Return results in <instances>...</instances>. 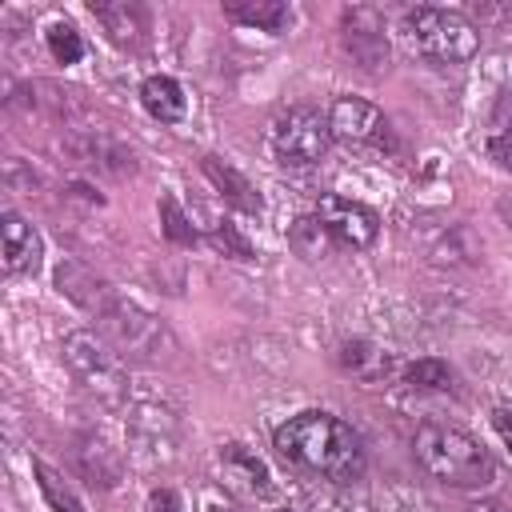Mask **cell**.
Masks as SVG:
<instances>
[{
  "label": "cell",
  "instance_id": "6da1fadb",
  "mask_svg": "<svg viewBox=\"0 0 512 512\" xmlns=\"http://www.w3.org/2000/svg\"><path fill=\"white\" fill-rule=\"evenodd\" d=\"M272 444H276L280 460H288L300 472L324 476L332 484H352L368 468L360 432L348 420L320 412V408H308V412H296L292 420H284L276 428Z\"/></svg>",
  "mask_w": 512,
  "mask_h": 512
},
{
  "label": "cell",
  "instance_id": "7a4b0ae2",
  "mask_svg": "<svg viewBox=\"0 0 512 512\" xmlns=\"http://www.w3.org/2000/svg\"><path fill=\"white\" fill-rule=\"evenodd\" d=\"M412 452H416V464L448 488L476 492V488H488L496 480L492 452L480 440H472L468 432L452 428V424H436V420L420 424L416 436H412Z\"/></svg>",
  "mask_w": 512,
  "mask_h": 512
},
{
  "label": "cell",
  "instance_id": "3957f363",
  "mask_svg": "<svg viewBox=\"0 0 512 512\" xmlns=\"http://www.w3.org/2000/svg\"><path fill=\"white\" fill-rule=\"evenodd\" d=\"M400 28H404L408 48L432 64H464L480 48L476 24L456 8H432V4L408 8Z\"/></svg>",
  "mask_w": 512,
  "mask_h": 512
},
{
  "label": "cell",
  "instance_id": "277c9868",
  "mask_svg": "<svg viewBox=\"0 0 512 512\" xmlns=\"http://www.w3.org/2000/svg\"><path fill=\"white\" fill-rule=\"evenodd\" d=\"M64 364L72 368V376L108 408H120L128 400V364L124 356L92 328H76L64 336L60 344Z\"/></svg>",
  "mask_w": 512,
  "mask_h": 512
},
{
  "label": "cell",
  "instance_id": "5b68a950",
  "mask_svg": "<svg viewBox=\"0 0 512 512\" xmlns=\"http://www.w3.org/2000/svg\"><path fill=\"white\" fill-rule=\"evenodd\" d=\"M100 336L124 356V360H144V364H164L176 352L172 332L164 328V320H156L152 312H144L132 300H112L100 316Z\"/></svg>",
  "mask_w": 512,
  "mask_h": 512
},
{
  "label": "cell",
  "instance_id": "8992f818",
  "mask_svg": "<svg viewBox=\"0 0 512 512\" xmlns=\"http://www.w3.org/2000/svg\"><path fill=\"white\" fill-rule=\"evenodd\" d=\"M328 144H332V128L328 116H320V108L292 104L268 124V152L288 168H308L324 160Z\"/></svg>",
  "mask_w": 512,
  "mask_h": 512
},
{
  "label": "cell",
  "instance_id": "52a82bcc",
  "mask_svg": "<svg viewBox=\"0 0 512 512\" xmlns=\"http://www.w3.org/2000/svg\"><path fill=\"white\" fill-rule=\"evenodd\" d=\"M340 48L352 56L360 72H384L392 60V44L384 36V16L368 4H352L340 16Z\"/></svg>",
  "mask_w": 512,
  "mask_h": 512
},
{
  "label": "cell",
  "instance_id": "ba28073f",
  "mask_svg": "<svg viewBox=\"0 0 512 512\" xmlns=\"http://www.w3.org/2000/svg\"><path fill=\"white\" fill-rule=\"evenodd\" d=\"M328 128H332V140H344V144H360V148L388 144V116L360 96H336L328 108Z\"/></svg>",
  "mask_w": 512,
  "mask_h": 512
},
{
  "label": "cell",
  "instance_id": "9c48e42d",
  "mask_svg": "<svg viewBox=\"0 0 512 512\" xmlns=\"http://www.w3.org/2000/svg\"><path fill=\"white\" fill-rule=\"evenodd\" d=\"M316 216H320V220L328 224V232H332L340 244H348V248H368V244L380 236V216H376L368 204L348 200V196H336V192L320 196Z\"/></svg>",
  "mask_w": 512,
  "mask_h": 512
},
{
  "label": "cell",
  "instance_id": "30bf717a",
  "mask_svg": "<svg viewBox=\"0 0 512 512\" xmlns=\"http://www.w3.org/2000/svg\"><path fill=\"white\" fill-rule=\"evenodd\" d=\"M56 288H60V296H68L72 304H80L84 312H92V316H100L112 300H116V292H112V284L104 280V276H96L88 264H80V260H60L56 264Z\"/></svg>",
  "mask_w": 512,
  "mask_h": 512
},
{
  "label": "cell",
  "instance_id": "8fae6325",
  "mask_svg": "<svg viewBox=\"0 0 512 512\" xmlns=\"http://www.w3.org/2000/svg\"><path fill=\"white\" fill-rule=\"evenodd\" d=\"M0 232H4V272H8V276L36 272V268H40V256H44L40 232H36L20 212H12V208L0 216Z\"/></svg>",
  "mask_w": 512,
  "mask_h": 512
},
{
  "label": "cell",
  "instance_id": "7c38bea8",
  "mask_svg": "<svg viewBox=\"0 0 512 512\" xmlns=\"http://www.w3.org/2000/svg\"><path fill=\"white\" fill-rule=\"evenodd\" d=\"M88 12L104 24L108 40L120 48H140L148 36V12L132 0H96V4H88Z\"/></svg>",
  "mask_w": 512,
  "mask_h": 512
},
{
  "label": "cell",
  "instance_id": "4fadbf2b",
  "mask_svg": "<svg viewBox=\"0 0 512 512\" xmlns=\"http://www.w3.org/2000/svg\"><path fill=\"white\" fill-rule=\"evenodd\" d=\"M200 172L212 180V188L224 196V204H232L236 212H244V216H260L264 212V200H260V192L252 188V180L240 172V168H232L228 160H220V156H204L200 160Z\"/></svg>",
  "mask_w": 512,
  "mask_h": 512
},
{
  "label": "cell",
  "instance_id": "5bb4252c",
  "mask_svg": "<svg viewBox=\"0 0 512 512\" xmlns=\"http://www.w3.org/2000/svg\"><path fill=\"white\" fill-rule=\"evenodd\" d=\"M220 472H224L228 488H240L244 496H272L268 464L256 452H248L244 444H224L220 448Z\"/></svg>",
  "mask_w": 512,
  "mask_h": 512
},
{
  "label": "cell",
  "instance_id": "9a60e30c",
  "mask_svg": "<svg viewBox=\"0 0 512 512\" xmlns=\"http://www.w3.org/2000/svg\"><path fill=\"white\" fill-rule=\"evenodd\" d=\"M336 364L348 372V376H356V380H364V384H380V380H388L392 376V352H384L380 344H372V340H344L340 344V352H336Z\"/></svg>",
  "mask_w": 512,
  "mask_h": 512
},
{
  "label": "cell",
  "instance_id": "2e32d148",
  "mask_svg": "<svg viewBox=\"0 0 512 512\" xmlns=\"http://www.w3.org/2000/svg\"><path fill=\"white\" fill-rule=\"evenodd\" d=\"M76 464H80V472L88 476V484L112 488V484L120 480V456H116V448H112L104 436H96V432L80 436V448H76Z\"/></svg>",
  "mask_w": 512,
  "mask_h": 512
},
{
  "label": "cell",
  "instance_id": "e0dca14e",
  "mask_svg": "<svg viewBox=\"0 0 512 512\" xmlns=\"http://www.w3.org/2000/svg\"><path fill=\"white\" fill-rule=\"evenodd\" d=\"M140 104H144V112H148L152 120H160V124H176V120L184 116V108H188L184 88H180L172 76H148V80L140 84Z\"/></svg>",
  "mask_w": 512,
  "mask_h": 512
},
{
  "label": "cell",
  "instance_id": "ac0fdd59",
  "mask_svg": "<svg viewBox=\"0 0 512 512\" xmlns=\"http://www.w3.org/2000/svg\"><path fill=\"white\" fill-rule=\"evenodd\" d=\"M224 16L244 24V28H260V32H280L292 20V8L284 0H228Z\"/></svg>",
  "mask_w": 512,
  "mask_h": 512
},
{
  "label": "cell",
  "instance_id": "d6986e66",
  "mask_svg": "<svg viewBox=\"0 0 512 512\" xmlns=\"http://www.w3.org/2000/svg\"><path fill=\"white\" fill-rule=\"evenodd\" d=\"M332 244H336V236L328 232V224H324L320 216H296V220L288 224V248H292L300 260H308V264L328 260V256H332Z\"/></svg>",
  "mask_w": 512,
  "mask_h": 512
},
{
  "label": "cell",
  "instance_id": "ffe728a7",
  "mask_svg": "<svg viewBox=\"0 0 512 512\" xmlns=\"http://www.w3.org/2000/svg\"><path fill=\"white\" fill-rule=\"evenodd\" d=\"M76 156H80L88 168H100V172H112V176H128V172H136L132 152L120 148V144H112L108 136H84V140L76 144Z\"/></svg>",
  "mask_w": 512,
  "mask_h": 512
},
{
  "label": "cell",
  "instance_id": "44dd1931",
  "mask_svg": "<svg viewBox=\"0 0 512 512\" xmlns=\"http://www.w3.org/2000/svg\"><path fill=\"white\" fill-rule=\"evenodd\" d=\"M32 472H36V484H40V492H44V500H48L52 512H84L80 496L64 484V476L56 468H48L44 460H32Z\"/></svg>",
  "mask_w": 512,
  "mask_h": 512
},
{
  "label": "cell",
  "instance_id": "7402d4cb",
  "mask_svg": "<svg viewBox=\"0 0 512 512\" xmlns=\"http://www.w3.org/2000/svg\"><path fill=\"white\" fill-rule=\"evenodd\" d=\"M400 380L408 388H420V392H448L452 388V368L444 360H416L400 372Z\"/></svg>",
  "mask_w": 512,
  "mask_h": 512
},
{
  "label": "cell",
  "instance_id": "603a6c76",
  "mask_svg": "<svg viewBox=\"0 0 512 512\" xmlns=\"http://www.w3.org/2000/svg\"><path fill=\"white\" fill-rule=\"evenodd\" d=\"M160 224H164V236L172 240V244H200V232L188 224V216L180 212V204H176V196L172 192H164L160 196Z\"/></svg>",
  "mask_w": 512,
  "mask_h": 512
},
{
  "label": "cell",
  "instance_id": "cb8c5ba5",
  "mask_svg": "<svg viewBox=\"0 0 512 512\" xmlns=\"http://www.w3.org/2000/svg\"><path fill=\"white\" fill-rule=\"evenodd\" d=\"M48 52H52L56 64H76V60L84 56V40H80V32H76L72 24L56 20V24L48 28Z\"/></svg>",
  "mask_w": 512,
  "mask_h": 512
},
{
  "label": "cell",
  "instance_id": "d4e9b609",
  "mask_svg": "<svg viewBox=\"0 0 512 512\" xmlns=\"http://www.w3.org/2000/svg\"><path fill=\"white\" fill-rule=\"evenodd\" d=\"M208 240H212V244H216L224 256H236V260H252V244H248V240H244V236H240V232H236L228 220H220V224L208 232Z\"/></svg>",
  "mask_w": 512,
  "mask_h": 512
},
{
  "label": "cell",
  "instance_id": "484cf974",
  "mask_svg": "<svg viewBox=\"0 0 512 512\" xmlns=\"http://www.w3.org/2000/svg\"><path fill=\"white\" fill-rule=\"evenodd\" d=\"M488 156H492L500 168H512V124L492 128V136H488Z\"/></svg>",
  "mask_w": 512,
  "mask_h": 512
},
{
  "label": "cell",
  "instance_id": "4316f807",
  "mask_svg": "<svg viewBox=\"0 0 512 512\" xmlns=\"http://www.w3.org/2000/svg\"><path fill=\"white\" fill-rule=\"evenodd\" d=\"M148 508H152V512H184L180 500H176V492H168V488H156V492L148 496Z\"/></svg>",
  "mask_w": 512,
  "mask_h": 512
},
{
  "label": "cell",
  "instance_id": "83f0119b",
  "mask_svg": "<svg viewBox=\"0 0 512 512\" xmlns=\"http://www.w3.org/2000/svg\"><path fill=\"white\" fill-rule=\"evenodd\" d=\"M492 424H496L500 440L512 448V412H508V408H496V412H492Z\"/></svg>",
  "mask_w": 512,
  "mask_h": 512
},
{
  "label": "cell",
  "instance_id": "f1b7e54d",
  "mask_svg": "<svg viewBox=\"0 0 512 512\" xmlns=\"http://www.w3.org/2000/svg\"><path fill=\"white\" fill-rule=\"evenodd\" d=\"M468 512H512L508 504H500V500H476Z\"/></svg>",
  "mask_w": 512,
  "mask_h": 512
},
{
  "label": "cell",
  "instance_id": "f546056e",
  "mask_svg": "<svg viewBox=\"0 0 512 512\" xmlns=\"http://www.w3.org/2000/svg\"><path fill=\"white\" fill-rule=\"evenodd\" d=\"M496 212H500V216H504V224L512 228V192H504V196L496 200Z\"/></svg>",
  "mask_w": 512,
  "mask_h": 512
},
{
  "label": "cell",
  "instance_id": "4dcf8cb0",
  "mask_svg": "<svg viewBox=\"0 0 512 512\" xmlns=\"http://www.w3.org/2000/svg\"><path fill=\"white\" fill-rule=\"evenodd\" d=\"M280 512H292V508H280Z\"/></svg>",
  "mask_w": 512,
  "mask_h": 512
}]
</instances>
